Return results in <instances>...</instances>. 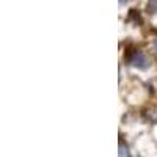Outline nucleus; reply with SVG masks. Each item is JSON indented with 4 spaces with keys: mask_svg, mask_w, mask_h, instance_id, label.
<instances>
[{
    "mask_svg": "<svg viewBox=\"0 0 157 157\" xmlns=\"http://www.w3.org/2000/svg\"><path fill=\"white\" fill-rule=\"evenodd\" d=\"M130 64H134L135 68H140V69H146L149 66V60L145 54H141V52H135L134 57L130 58Z\"/></svg>",
    "mask_w": 157,
    "mask_h": 157,
    "instance_id": "1",
    "label": "nucleus"
},
{
    "mask_svg": "<svg viewBox=\"0 0 157 157\" xmlns=\"http://www.w3.org/2000/svg\"><path fill=\"white\" fill-rule=\"evenodd\" d=\"M154 47H155V50H157V39H155V43H154Z\"/></svg>",
    "mask_w": 157,
    "mask_h": 157,
    "instance_id": "2",
    "label": "nucleus"
},
{
    "mask_svg": "<svg viewBox=\"0 0 157 157\" xmlns=\"http://www.w3.org/2000/svg\"><path fill=\"white\" fill-rule=\"evenodd\" d=\"M121 2H124V0H121Z\"/></svg>",
    "mask_w": 157,
    "mask_h": 157,
    "instance_id": "3",
    "label": "nucleus"
}]
</instances>
